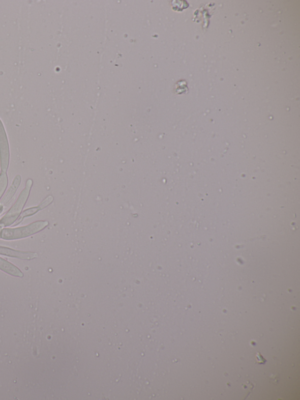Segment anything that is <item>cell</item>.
Returning a JSON list of instances; mask_svg holds the SVG:
<instances>
[{"label":"cell","instance_id":"6da1fadb","mask_svg":"<svg viewBox=\"0 0 300 400\" xmlns=\"http://www.w3.org/2000/svg\"><path fill=\"white\" fill-rule=\"evenodd\" d=\"M33 184V182L32 179L26 181L25 187L22 191L16 202L0 220V227H7V226H10L14 224L15 221L18 220L29 198Z\"/></svg>","mask_w":300,"mask_h":400},{"label":"cell","instance_id":"7a4b0ae2","mask_svg":"<svg viewBox=\"0 0 300 400\" xmlns=\"http://www.w3.org/2000/svg\"><path fill=\"white\" fill-rule=\"evenodd\" d=\"M48 225L49 222L47 221H39L21 227L3 229L1 238L7 241L22 239L40 233Z\"/></svg>","mask_w":300,"mask_h":400},{"label":"cell","instance_id":"3957f363","mask_svg":"<svg viewBox=\"0 0 300 400\" xmlns=\"http://www.w3.org/2000/svg\"><path fill=\"white\" fill-rule=\"evenodd\" d=\"M10 147L7 134L0 120V168L1 172H7L10 163Z\"/></svg>","mask_w":300,"mask_h":400},{"label":"cell","instance_id":"277c9868","mask_svg":"<svg viewBox=\"0 0 300 400\" xmlns=\"http://www.w3.org/2000/svg\"><path fill=\"white\" fill-rule=\"evenodd\" d=\"M0 255L24 260H32L38 256L36 252L18 251L2 246H0Z\"/></svg>","mask_w":300,"mask_h":400},{"label":"cell","instance_id":"5b68a950","mask_svg":"<svg viewBox=\"0 0 300 400\" xmlns=\"http://www.w3.org/2000/svg\"><path fill=\"white\" fill-rule=\"evenodd\" d=\"M21 183V177L20 175L15 176L9 190L7 191L5 197L3 198L1 202H0V205L5 207L10 202L11 200L13 199L15 194L16 193L18 187L20 186Z\"/></svg>","mask_w":300,"mask_h":400},{"label":"cell","instance_id":"8992f818","mask_svg":"<svg viewBox=\"0 0 300 400\" xmlns=\"http://www.w3.org/2000/svg\"><path fill=\"white\" fill-rule=\"evenodd\" d=\"M0 269L2 271L7 273L13 276L22 277L23 274L21 271L16 266L13 264L8 262L5 260L0 257Z\"/></svg>","mask_w":300,"mask_h":400},{"label":"cell","instance_id":"52a82bcc","mask_svg":"<svg viewBox=\"0 0 300 400\" xmlns=\"http://www.w3.org/2000/svg\"><path fill=\"white\" fill-rule=\"evenodd\" d=\"M41 211L39 207H34L32 208H30L29 209H26L23 211L22 214H21L20 216L19 217L18 220L15 221L14 225L16 226L20 224L23 220V219H24L26 217L32 216V215L36 214L38 211Z\"/></svg>","mask_w":300,"mask_h":400},{"label":"cell","instance_id":"ba28073f","mask_svg":"<svg viewBox=\"0 0 300 400\" xmlns=\"http://www.w3.org/2000/svg\"><path fill=\"white\" fill-rule=\"evenodd\" d=\"M8 186V176L6 172L0 173V199L2 197Z\"/></svg>","mask_w":300,"mask_h":400},{"label":"cell","instance_id":"9c48e42d","mask_svg":"<svg viewBox=\"0 0 300 400\" xmlns=\"http://www.w3.org/2000/svg\"><path fill=\"white\" fill-rule=\"evenodd\" d=\"M53 198L52 196L49 195L48 197L46 198L43 202H42L38 207H39L40 210H43L45 208L48 207L52 203Z\"/></svg>","mask_w":300,"mask_h":400},{"label":"cell","instance_id":"30bf717a","mask_svg":"<svg viewBox=\"0 0 300 400\" xmlns=\"http://www.w3.org/2000/svg\"><path fill=\"white\" fill-rule=\"evenodd\" d=\"M256 357H257V360L260 359V360H259L258 361H258V363H259V364H264L266 362V359L263 358V356L261 355V354L259 352H257V353Z\"/></svg>","mask_w":300,"mask_h":400},{"label":"cell","instance_id":"8fae6325","mask_svg":"<svg viewBox=\"0 0 300 400\" xmlns=\"http://www.w3.org/2000/svg\"><path fill=\"white\" fill-rule=\"evenodd\" d=\"M3 210H4V206L0 205V214H1L3 213Z\"/></svg>","mask_w":300,"mask_h":400},{"label":"cell","instance_id":"7c38bea8","mask_svg":"<svg viewBox=\"0 0 300 400\" xmlns=\"http://www.w3.org/2000/svg\"><path fill=\"white\" fill-rule=\"evenodd\" d=\"M2 231V228L0 227V238H1Z\"/></svg>","mask_w":300,"mask_h":400}]
</instances>
